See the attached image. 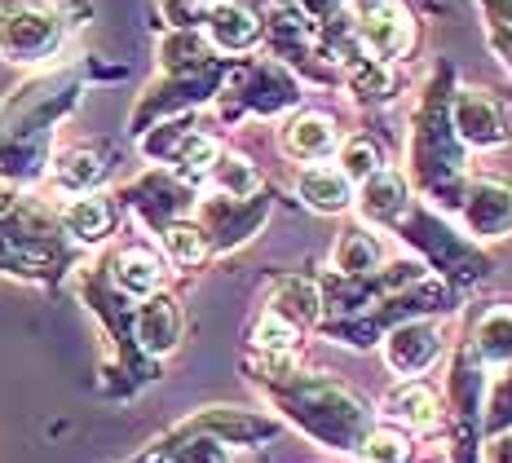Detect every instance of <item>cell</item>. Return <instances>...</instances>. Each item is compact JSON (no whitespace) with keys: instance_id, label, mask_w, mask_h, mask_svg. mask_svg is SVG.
Returning a JSON list of instances; mask_svg holds the SVG:
<instances>
[{"instance_id":"6da1fadb","label":"cell","mask_w":512,"mask_h":463,"mask_svg":"<svg viewBox=\"0 0 512 463\" xmlns=\"http://www.w3.org/2000/svg\"><path fill=\"white\" fill-rule=\"evenodd\" d=\"M292 419L332 450H358L371 433V411L345 384H301L292 397Z\"/></svg>"},{"instance_id":"7a4b0ae2","label":"cell","mask_w":512,"mask_h":463,"mask_svg":"<svg viewBox=\"0 0 512 463\" xmlns=\"http://www.w3.org/2000/svg\"><path fill=\"white\" fill-rule=\"evenodd\" d=\"M354 31H358V45L371 58H384V62L407 58L415 49V18L402 0H358Z\"/></svg>"},{"instance_id":"3957f363","label":"cell","mask_w":512,"mask_h":463,"mask_svg":"<svg viewBox=\"0 0 512 463\" xmlns=\"http://www.w3.org/2000/svg\"><path fill=\"white\" fill-rule=\"evenodd\" d=\"M451 128L468 146H504L508 142V115L486 89H460L451 102Z\"/></svg>"},{"instance_id":"277c9868","label":"cell","mask_w":512,"mask_h":463,"mask_svg":"<svg viewBox=\"0 0 512 463\" xmlns=\"http://www.w3.org/2000/svg\"><path fill=\"white\" fill-rule=\"evenodd\" d=\"M58 45V18L45 5H18L0 18V49L14 62H36Z\"/></svg>"},{"instance_id":"5b68a950","label":"cell","mask_w":512,"mask_h":463,"mask_svg":"<svg viewBox=\"0 0 512 463\" xmlns=\"http://www.w3.org/2000/svg\"><path fill=\"white\" fill-rule=\"evenodd\" d=\"M437 358H442V331L433 322H402L384 340V362L398 375H424Z\"/></svg>"},{"instance_id":"8992f818","label":"cell","mask_w":512,"mask_h":463,"mask_svg":"<svg viewBox=\"0 0 512 463\" xmlns=\"http://www.w3.org/2000/svg\"><path fill=\"white\" fill-rule=\"evenodd\" d=\"M468 230L477 234V239H499V234H512V186L504 181H473L468 186Z\"/></svg>"},{"instance_id":"52a82bcc","label":"cell","mask_w":512,"mask_h":463,"mask_svg":"<svg viewBox=\"0 0 512 463\" xmlns=\"http://www.w3.org/2000/svg\"><path fill=\"white\" fill-rule=\"evenodd\" d=\"M283 150L292 159L318 164V159H327L332 150H340V128H336L332 115L305 111V115H296V120L283 128Z\"/></svg>"},{"instance_id":"ba28073f","label":"cell","mask_w":512,"mask_h":463,"mask_svg":"<svg viewBox=\"0 0 512 463\" xmlns=\"http://www.w3.org/2000/svg\"><path fill=\"white\" fill-rule=\"evenodd\" d=\"M208 36L226 53H248L261 40V18L239 0H221V5L208 9Z\"/></svg>"},{"instance_id":"9c48e42d","label":"cell","mask_w":512,"mask_h":463,"mask_svg":"<svg viewBox=\"0 0 512 463\" xmlns=\"http://www.w3.org/2000/svg\"><path fill=\"white\" fill-rule=\"evenodd\" d=\"M384 415L402 428L429 433V428H437V419H442V402H437V393L429 384H402V389H393L384 397Z\"/></svg>"},{"instance_id":"30bf717a","label":"cell","mask_w":512,"mask_h":463,"mask_svg":"<svg viewBox=\"0 0 512 463\" xmlns=\"http://www.w3.org/2000/svg\"><path fill=\"white\" fill-rule=\"evenodd\" d=\"M358 208L367 221H380V225L402 221V212H407V181H402L398 172H384V168L371 172V177L362 181Z\"/></svg>"},{"instance_id":"8fae6325","label":"cell","mask_w":512,"mask_h":463,"mask_svg":"<svg viewBox=\"0 0 512 463\" xmlns=\"http://www.w3.org/2000/svg\"><path fill=\"white\" fill-rule=\"evenodd\" d=\"M296 190H301V199L314 212H345L349 203H354V181L340 168H323V164L305 168L301 177H296Z\"/></svg>"},{"instance_id":"7c38bea8","label":"cell","mask_w":512,"mask_h":463,"mask_svg":"<svg viewBox=\"0 0 512 463\" xmlns=\"http://www.w3.org/2000/svg\"><path fill=\"white\" fill-rule=\"evenodd\" d=\"M115 283L128 296H155L159 283H164V261H159L151 247H128V252H120V261H115Z\"/></svg>"},{"instance_id":"4fadbf2b","label":"cell","mask_w":512,"mask_h":463,"mask_svg":"<svg viewBox=\"0 0 512 463\" xmlns=\"http://www.w3.org/2000/svg\"><path fill=\"white\" fill-rule=\"evenodd\" d=\"M137 336L151 353H168L181 336V314L168 296H151L142 305V318H137Z\"/></svg>"},{"instance_id":"5bb4252c","label":"cell","mask_w":512,"mask_h":463,"mask_svg":"<svg viewBox=\"0 0 512 463\" xmlns=\"http://www.w3.org/2000/svg\"><path fill=\"white\" fill-rule=\"evenodd\" d=\"M473 353H477V362H490V366L512 362V309H490V314L477 322Z\"/></svg>"},{"instance_id":"9a60e30c","label":"cell","mask_w":512,"mask_h":463,"mask_svg":"<svg viewBox=\"0 0 512 463\" xmlns=\"http://www.w3.org/2000/svg\"><path fill=\"white\" fill-rule=\"evenodd\" d=\"M332 261H336L340 274H371V269L384 261V247H380L376 234H367V230H345L336 239Z\"/></svg>"},{"instance_id":"2e32d148","label":"cell","mask_w":512,"mask_h":463,"mask_svg":"<svg viewBox=\"0 0 512 463\" xmlns=\"http://www.w3.org/2000/svg\"><path fill=\"white\" fill-rule=\"evenodd\" d=\"M111 221H115V212H111V203H106L102 195H80L67 208V230L76 234V239H84V243L102 239V234L111 230Z\"/></svg>"},{"instance_id":"e0dca14e","label":"cell","mask_w":512,"mask_h":463,"mask_svg":"<svg viewBox=\"0 0 512 463\" xmlns=\"http://www.w3.org/2000/svg\"><path fill=\"white\" fill-rule=\"evenodd\" d=\"M345 67H349V84H354V93H362V98H389L393 93V67L384 58H371V53L362 49Z\"/></svg>"},{"instance_id":"ac0fdd59","label":"cell","mask_w":512,"mask_h":463,"mask_svg":"<svg viewBox=\"0 0 512 463\" xmlns=\"http://www.w3.org/2000/svg\"><path fill=\"white\" fill-rule=\"evenodd\" d=\"M270 314L287 318L292 327H305V322H314L318 318V292H314V283H305V278H292V283H283L279 296H274V305H270Z\"/></svg>"},{"instance_id":"d6986e66","label":"cell","mask_w":512,"mask_h":463,"mask_svg":"<svg viewBox=\"0 0 512 463\" xmlns=\"http://www.w3.org/2000/svg\"><path fill=\"white\" fill-rule=\"evenodd\" d=\"M164 252L177 265H199L208 256V234L190 221H173V225H164Z\"/></svg>"},{"instance_id":"ffe728a7","label":"cell","mask_w":512,"mask_h":463,"mask_svg":"<svg viewBox=\"0 0 512 463\" xmlns=\"http://www.w3.org/2000/svg\"><path fill=\"white\" fill-rule=\"evenodd\" d=\"M296 340H301V327H292V322L279 318V314H265L252 331V344L265 353V358H287V353L296 349Z\"/></svg>"},{"instance_id":"44dd1931","label":"cell","mask_w":512,"mask_h":463,"mask_svg":"<svg viewBox=\"0 0 512 463\" xmlns=\"http://www.w3.org/2000/svg\"><path fill=\"white\" fill-rule=\"evenodd\" d=\"M212 181H217L230 199H252L256 186H261L256 168L248 164V159H234V155H226V159H217V164H212Z\"/></svg>"},{"instance_id":"7402d4cb","label":"cell","mask_w":512,"mask_h":463,"mask_svg":"<svg viewBox=\"0 0 512 463\" xmlns=\"http://www.w3.org/2000/svg\"><path fill=\"white\" fill-rule=\"evenodd\" d=\"M358 450L367 463H407L411 459V441L402 428H371Z\"/></svg>"},{"instance_id":"603a6c76","label":"cell","mask_w":512,"mask_h":463,"mask_svg":"<svg viewBox=\"0 0 512 463\" xmlns=\"http://www.w3.org/2000/svg\"><path fill=\"white\" fill-rule=\"evenodd\" d=\"M340 172H345L349 181H367L371 172H380V150H376V142H367V137H354V142L340 146Z\"/></svg>"},{"instance_id":"cb8c5ba5","label":"cell","mask_w":512,"mask_h":463,"mask_svg":"<svg viewBox=\"0 0 512 463\" xmlns=\"http://www.w3.org/2000/svg\"><path fill=\"white\" fill-rule=\"evenodd\" d=\"M98 177H102V164H98L93 150H76V155H67L58 164V186H67V190H84V186H93Z\"/></svg>"},{"instance_id":"d4e9b609","label":"cell","mask_w":512,"mask_h":463,"mask_svg":"<svg viewBox=\"0 0 512 463\" xmlns=\"http://www.w3.org/2000/svg\"><path fill=\"white\" fill-rule=\"evenodd\" d=\"M173 463H230V455L221 446V437H190L186 446H177Z\"/></svg>"},{"instance_id":"484cf974","label":"cell","mask_w":512,"mask_h":463,"mask_svg":"<svg viewBox=\"0 0 512 463\" xmlns=\"http://www.w3.org/2000/svg\"><path fill=\"white\" fill-rule=\"evenodd\" d=\"M486 428H490L495 437L512 428V375L495 384V397H490V411H486Z\"/></svg>"},{"instance_id":"4316f807","label":"cell","mask_w":512,"mask_h":463,"mask_svg":"<svg viewBox=\"0 0 512 463\" xmlns=\"http://www.w3.org/2000/svg\"><path fill=\"white\" fill-rule=\"evenodd\" d=\"M490 45H495V53L512 67V27L508 23H495V18H490Z\"/></svg>"},{"instance_id":"83f0119b","label":"cell","mask_w":512,"mask_h":463,"mask_svg":"<svg viewBox=\"0 0 512 463\" xmlns=\"http://www.w3.org/2000/svg\"><path fill=\"white\" fill-rule=\"evenodd\" d=\"M309 18H318V23H332V18H340V9H345V0H305Z\"/></svg>"},{"instance_id":"f1b7e54d","label":"cell","mask_w":512,"mask_h":463,"mask_svg":"<svg viewBox=\"0 0 512 463\" xmlns=\"http://www.w3.org/2000/svg\"><path fill=\"white\" fill-rule=\"evenodd\" d=\"M486 9H490V18H495V23L512 27V0H486Z\"/></svg>"}]
</instances>
